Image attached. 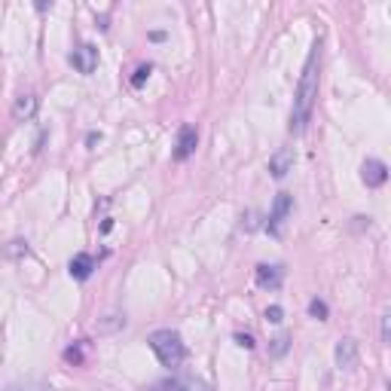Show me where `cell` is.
Here are the masks:
<instances>
[{
    "mask_svg": "<svg viewBox=\"0 0 391 391\" xmlns=\"http://www.w3.org/2000/svg\"><path fill=\"white\" fill-rule=\"evenodd\" d=\"M294 211V196L291 193H279L272 202V211H269V220H266V230L269 235H282V226L287 220V214Z\"/></svg>",
    "mask_w": 391,
    "mask_h": 391,
    "instance_id": "3957f363",
    "label": "cell"
},
{
    "mask_svg": "<svg viewBox=\"0 0 391 391\" xmlns=\"http://www.w3.org/2000/svg\"><path fill=\"white\" fill-rule=\"evenodd\" d=\"M382 339H385V343L391 339V315H388V312L382 315Z\"/></svg>",
    "mask_w": 391,
    "mask_h": 391,
    "instance_id": "ac0fdd59",
    "label": "cell"
},
{
    "mask_svg": "<svg viewBox=\"0 0 391 391\" xmlns=\"http://www.w3.org/2000/svg\"><path fill=\"white\" fill-rule=\"evenodd\" d=\"M309 315L318 318V321H324V318H327V303L324 300H312V303H309Z\"/></svg>",
    "mask_w": 391,
    "mask_h": 391,
    "instance_id": "5bb4252c",
    "label": "cell"
},
{
    "mask_svg": "<svg viewBox=\"0 0 391 391\" xmlns=\"http://www.w3.org/2000/svg\"><path fill=\"white\" fill-rule=\"evenodd\" d=\"M361 178H364V183L367 187H382V183L388 181V166L382 159H367L364 162V168H361Z\"/></svg>",
    "mask_w": 391,
    "mask_h": 391,
    "instance_id": "ba28073f",
    "label": "cell"
},
{
    "mask_svg": "<svg viewBox=\"0 0 391 391\" xmlns=\"http://www.w3.org/2000/svg\"><path fill=\"white\" fill-rule=\"evenodd\" d=\"M318 68H321V40H315L312 53L306 58V68L300 74V83H296L294 107H291V132L294 135H303L309 129V119H312L315 98H318Z\"/></svg>",
    "mask_w": 391,
    "mask_h": 391,
    "instance_id": "6da1fadb",
    "label": "cell"
},
{
    "mask_svg": "<svg viewBox=\"0 0 391 391\" xmlns=\"http://www.w3.org/2000/svg\"><path fill=\"white\" fill-rule=\"evenodd\" d=\"M287 346H291V336H287V333H279V336L272 339V346H269V355H272V358H282V355L287 352Z\"/></svg>",
    "mask_w": 391,
    "mask_h": 391,
    "instance_id": "4fadbf2b",
    "label": "cell"
},
{
    "mask_svg": "<svg viewBox=\"0 0 391 391\" xmlns=\"http://www.w3.org/2000/svg\"><path fill=\"white\" fill-rule=\"evenodd\" d=\"M196 144H199V132H196L193 126H181V132H178V147H174V159H178V162L190 159L193 153H196Z\"/></svg>",
    "mask_w": 391,
    "mask_h": 391,
    "instance_id": "8992f818",
    "label": "cell"
},
{
    "mask_svg": "<svg viewBox=\"0 0 391 391\" xmlns=\"http://www.w3.org/2000/svg\"><path fill=\"white\" fill-rule=\"evenodd\" d=\"M153 391H211V385L202 382V379H196V376H174V379L159 382Z\"/></svg>",
    "mask_w": 391,
    "mask_h": 391,
    "instance_id": "5b68a950",
    "label": "cell"
},
{
    "mask_svg": "<svg viewBox=\"0 0 391 391\" xmlns=\"http://www.w3.org/2000/svg\"><path fill=\"white\" fill-rule=\"evenodd\" d=\"M294 168V150L291 147H282V150H275L272 156H269V171H272V178H284L287 171Z\"/></svg>",
    "mask_w": 391,
    "mask_h": 391,
    "instance_id": "9c48e42d",
    "label": "cell"
},
{
    "mask_svg": "<svg viewBox=\"0 0 391 391\" xmlns=\"http://www.w3.org/2000/svg\"><path fill=\"white\" fill-rule=\"evenodd\" d=\"M147 346L153 348V355L159 358L162 367H181L183 358H187V346H183V339L178 331H171V327H162V331H153L147 336Z\"/></svg>",
    "mask_w": 391,
    "mask_h": 391,
    "instance_id": "7a4b0ae2",
    "label": "cell"
},
{
    "mask_svg": "<svg viewBox=\"0 0 391 391\" xmlns=\"http://www.w3.org/2000/svg\"><path fill=\"white\" fill-rule=\"evenodd\" d=\"M65 358H68V361H74V364H80V361H83V352H80V348H74V346H70L68 352H65Z\"/></svg>",
    "mask_w": 391,
    "mask_h": 391,
    "instance_id": "e0dca14e",
    "label": "cell"
},
{
    "mask_svg": "<svg viewBox=\"0 0 391 391\" xmlns=\"http://www.w3.org/2000/svg\"><path fill=\"white\" fill-rule=\"evenodd\" d=\"M284 318V312H282V306H269L266 309V321H272V324H279Z\"/></svg>",
    "mask_w": 391,
    "mask_h": 391,
    "instance_id": "2e32d148",
    "label": "cell"
},
{
    "mask_svg": "<svg viewBox=\"0 0 391 391\" xmlns=\"http://www.w3.org/2000/svg\"><path fill=\"white\" fill-rule=\"evenodd\" d=\"M235 339H239V346H245V348H254V339H251L248 333H239Z\"/></svg>",
    "mask_w": 391,
    "mask_h": 391,
    "instance_id": "d6986e66",
    "label": "cell"
},
{
    "mask_svg": "<svg viewBox=\"0 0 391 391\" xmlns=\"http://www.w3.org/2000/svg\"><path fill=\"white\" fill-rule=\"evenodd\" d=\"M150 74H153V68H150V65H141V68L135 70V77H132V86L141 89V86H144V80H147Z\"/></svg>",
    "mask_w": 391,
    "mask_h": 391,
    "instance_id": "9a60e30c",
    "label": "cell"
},
{
    "mask_svg": "<svg viewBox=\"0 0 391 391\" xmlns=\"http://www.w3.org/2000/svg\"><path fill=\"white\" fill-rule=\"evenodd\" d=\"M333 358H336V367H339V370H352V367L358 364V343H355L352 336L339 339Z\"/></svg>",
    "mask_w": 391,
    "mask_h": 391,
    "instance_id": "52a82bcc",
    "label": "cell"
},
{
    "mask_svg": "<svg viewBox=\"0 0 391 391\" xmlns=\"http://www.w3.org/2000/svg\"><path fill=\"white\" fill-rule=\"evenodd\" d=\"M68 269H70V275H74L77 282H86L92 275V269H95V257H92V254H77L74 260H70Z\"/></svg>",
    "mask_w": 391,
    "mask_h": 391,
    "instance_id": "8fae6325",
    "label": "cell"
},
{
    "mask_svg": "<svg viewBox=\"0 0 391 391\" xmlns=\"http://www.w3.org/2000/svg\"><path fill=\"white\" fill-rule=\"evenodd\" d=\"M70 65H74L80 74H92L98 68V46L95 43H80L74 53H70Z\"/></svg>",
    "mask_w": 391,
    "mask_h": 391,
    "instance_id": "277c9868",
    "label": "cell"
},
{
    "mask_svg": "<svg viewBox=\"0 0 391 391\" xmlns=\"http://www.w3.org/2000/svg\"><path fill=\"white\" fill-rule=\"evenodd\" d=\"M37 113V98L34 95H22L16 101V107H13V117L18 119V122H25V119H31Z\"/></svg>",
    "mask_w": 391,
    "mask_h": 391,
    "instance_id": "7c38bea8",
    "label": "cell"
},
{
    "mask_svg": "<svg viewBox=\"0 0 391 391\" xmlns=\"http://www.w3.org/2000/svg\"><path fill=\"white\" fill-rule=\"evenodd\" d=\"M282 279H284V269L282 266H257V284L260 287H269V291H275V287H282Z\"/></svg>",
    "mask_w": 391,
    "mask_h": 391,
    "instance_id": "30bf717a",
    "label": "cell"
}]
</instances>
